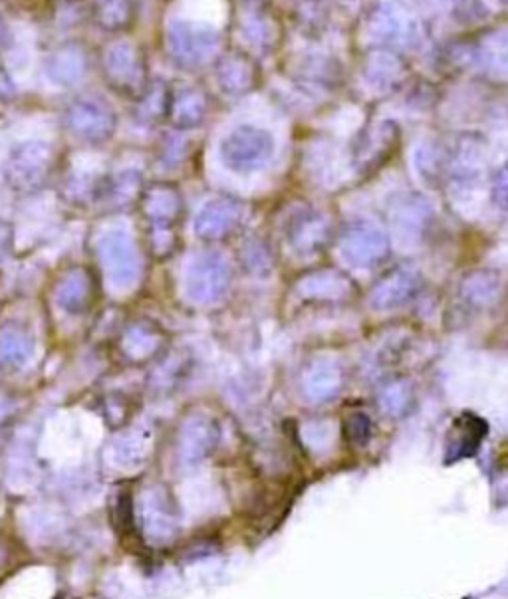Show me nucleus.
<instances>
[{
	"label": "nucleus",
	"instance_id": "obj_1",
	"mask_svg": "<svg viewBox=\"0 0 508 599\" xmlns=\"http://www.w3.org/2000/svg\"><path fill=\"white\" fill-rule=\"evenodd\" d=\"M274 147V137L268 129L245 123L225 135L219 145V157L229 171L249 175L272 161Z\"/></svg>",
	"mask_w": 508,
	"mask_h": 599
},
{
	"label": "nucleus",
	"instance_id": "obj_2",
	"mask_svg": "<svg viewBox=\"0 0 508 599\" xmlns=\"http://www.w3.org/2000/svg\"><path fill=\"white\" fill-rule=\"evenodd\" d=\"M165 46L175 64L193 70L209 64L217 56L221 34L205 22L173 20L165 32Z\"/></svg>",
	"mask_w": 508,
	"mask_h": 599
},
{
	"label": "nucleus",
	"instance_id": "obj_3",
	"mask_svg": "<svg viewBox=\"0 0 508 599\" xmlns=\"http://www.w3.org/2000/svg\"><path fill=\"white\" fill-rule=\"evenodd\" d=\"M98 258L106 282L116 292H127L141 278V256L137 244L126 229H110L98 239Z\"/></svg>",
	"mask_w": 508,
	"mask_h": 599
},
{
	"label": "nucleus",
	"instance_id": "obj_4",
	"mask_svg": "<svg viewBox=\"0 0 508 599\" xmlns=\"http://www.w3.org/2000/svg\"><path fill=\"white\" fill-rule=\"evenodd\" d=\"M231 286V264L221 252L195 254L185 268V296L199 306L221 302Z\"/></svg>",
	"mask_w": 508,
	"mask_h": 599
},
{
	"label": "nucleus",
	"instance_id": "obj_5",
	"mask_svg": "<svg viewBox=\"0 0 508 599\" xmlns=\"http://www.w3.org/2000/svg\"><path fill=\"white\" fill-rule=\"evenodd\" d=\"M370 36L389 46H413L421 38V22L403 0H381L368 20Z\"/></svg>",
	"mask_w": 508,
	"mask_h": 599
},
{
	"label": "nucleus",
	"instance_id": "obj_6",
	"mask_svg": "<svg viewBox=\"0 0 508 599\" xmlns=\"http://www.w3.org/2000/svg\"><path fill=\"white\" fill-rule=\"evenodd\" d=\"M108 84L122 96L141 98L147 88V68L141 50L131 42L110 44L102 58Z\"/></svg>",
	"mask_w": 508,
	"mask_h": 599
},
{
	"label": "nucleus",
	"instance_id": "obj_7",
	"mask_svg": "<svg viewBox=\"0 0 508 599\" xmlns=\"http://www.w3.org/2000/svg\"><path fill=\"white\" fill-rule=\"evenodd\" d=\"M389 250L391 240L374 221H352L340 237L342 258L360 270H370L381 264L389 256Z\"/></svg>",
	"mask_w": 508,
	"mask_h": 599
},
{
	"label": "nucleus",
	"instance_id": "obj_8",
	"mask_svg": "<svg viewBox=\"0 0 508 599\" xmlns=\"http://www.w3.org/2000/svg\"><path fill=\"white\" fill-rule=\"evenodd\" d=\"M52 147L44 141H24L16 145L4 167L6 183L20 193H30L38 189L50 171Z\"/></svg>",
	"mask_w": 508,
	"mask_h": 599
},
{
	"label": "nucleus",
	"instance_id": "obj_9",
	"mask_svg": "<svg viewBox=\"0 0 508 599\" xmlns=\"http://www.w3.org/2000/svg\"><path fill=\"white\" fill-rule=\"evenodd\" d=\"M66 125L76 139L86 143H106L116 131L114 112L100 100H76L66 112Z\"/></svg>",
	"mask_w": 508,
	"mask_h": 599
},
{
	"label": "nucleus",
	"instance_id": "obj_10",
	"mask_svg": "<svg viewBox=\"0 0 508 599\" xmlns=\"http://www.w3.org/2000/svg\"><path fill=\"white\" fill-rule=\"evenodd\" d=\"M389 219L401 240L417 242L433 221V207L421 193H401L389 205Z\"/></svg>",
	"mask_w": 508,
	"mask_h": 599
},
{
	"label": "nucleus",
	"instance_id": "obj_11",
	"mask_svg": "<svg viewBox=\"0 0 508 599\" xmlns=\"http://www.w3.org/2000/svg\"><path fill=\"white\" fill-rule=\"evenodd\" d=\"M145 213L151 221L153 227V244L157 254H163L165 250H169L171 242H173V221L177 219L179 211H181V199L179 193L173 187L167 185H157L151 187L145 193V201H143Z\"/></svg>",
	"mask_w": 508,
	"mask_h": 599
},
{
	"label": "nucleus",
	"instance_id": "obj_12",
	"mask_svg": "<svg viewBox=\"0 0 508 599\" xmlns=\"http://www.w3.org/2000/svg\"><path fill=\"white\" fill-rule=\"evenodd\" d=\"M219 425L209 415H193L189 417L179 433V461L185 467H197L219 445Z\"/></svg>",
	"mask_w": 508,
	"mask_h": 599
},
{
	"label": "nucleus",
	"instance_id": "obj_13",
	"mask_svg": "<svg viewBox=\"0 0 508 599\" xmlns=\"http://www.w3.org/2000/svg\"><path fill=\"white\" fill-rule=\"evenodd\" d=\"M423 288V278L413 268H395L389 274H385L380 282L374 286L370 294V304L378 312H389L397 310L411 300L417 298V294Z\"/></svg>",
	"mask_w": 508,
	"mask_h": 599
},
{
	"label": "nucleus",
	"instance_id": "obj_14",
	"mask_svg": "<svg viewBox=\"0 0 508 599\" xmlns=\"http://www.w3.org/2000/svg\"><path fill=\"white\" fill-rule=\"evenodd\" d=\"M243 205L229 197L207 201L195 217V235L203 240H219L233 233L243 219Z\"/></svg>",
	"mask_w": 508,
	"mask_h": 599
},
{
	"label": "nucleus",
	"instance_id": "obj_15",
	"mask_svg": "<svg viewBox=\"0 0 508 599\" xmlns=\"http://www.w3.org/2000/svg\"><path fill=\"white\" fill-rule=\"evenodd\" d=\"M328 239V219L312 209H298L286 225V242L300 256L314 254Z\"/></svg>",
	"mask_w": 508,
	"mask_h": 599
},
{
	"label": "nucleus",
	"instance_id": "obj_16",
	"mask_svg": "<svg viewBox=\"0 0 508 599\" xmlns=\"http://www.w3.org/2000/svg\"><path fill=\"white\" fill-rule=\"evenodd\" d=\"M141 528L155 542L171 540L177 528L175 506L163 488H153L141 502Z\"/></svg>",
	"mask_w": 508,
	"mask_h": 599
},
{
	"label": "nucleus",
	"instance_id": "obj_17",
	"mask_svg": "<svg viewBox=\"0 0 508 599\" xmlns=\"http://www.w3.org/2000/svg\"><path fill=\"white\" fill-rule=\"evenodd\" d=\"M44 70L52 84L72 88L84 80L88 72V56L78 44H64L48 54Z\"/></svg>",
	"mask_w": 508,
	"mask_h": 599
},
{
	"label": "nucleus",
	"instance_id": "obj_18",
	"mask_svg": "<svg viewBox=\"0 0 508 599\" xmlns=\"http://www.w3.org/2000/svg\"><path fill=\"white\" fill-rule=\"evenodd\" d=\"M485 169V151L483 143L475 135H465L461 137L453 151L449 153V173L451 181L463 187H471L473 183L479 181L481 173Z\"/></svg>",
	"mask_w": 508,
	"mask_h": 599
},
{
	"label": "nucleus",
	"instance_id": "obj_19",
	"mask_svg": "<svg viewBox=\"0 0 508 599\" xmlns=\"http://www.w3.org/2000/svg\"><path fill=\"white\" fill-rule=\"evenodd\" d=\"M258 72L253 60L243 52H229L217 64V82L229 96H243L256 86Z\"/></svg>",
	"mask_w": 508,
	"mask_h": 599
},
{
	"label": "nucleus",
	"instance_id": "obj_20",
	"mask_svg": "<svg viewBox=\"0 0 508 599\" xmlns=\"http://www.w3.org/2000/svg\"><path fill=\"white\" fill-rule=\"evenodd\" d=\"M344 383L342 371L336 363L330 361H316L308 367L302 379L304 395L314 403H326L336 399Z\"/></svg>",
	"mask_w": 508,
	"mask_h": 599
},
{
	"label": "nucleus",
	"instance_id": "obj_21",
	"mask_svg": "<svg viewBox=\"0 0 508 599\" xmlns=\"http://www.w3.org/2000/svg\"><path fill=\"white\" fill-rule=\"evenodd\" d=\"M487 433H489L487 421H483L481 417H477L473 413L461 415L455 421L453 431H451L453 439L449 441L447 459L459 461V459L473 457L477 453V449L481 447V441L487 437Z\"/></svg>",
	"mask_w": 508,
	"mask_h": 599
},
{
	"label": "nucleus",
	"instance_id": "obj_22",
	"mask_svg": "<svg viewBox=\"0 0 508 599\" xmlns=\"http://www.w3.org/2000/svg\"><path fill=\"white\" fill-rule=\"evenodd\" d=\"M352 290L350 280L338 270H320L304 276L296 292L306 300H340Z\"/></svg>",
	"mask_w": 508,
	"mask_h": 599
},
{
	"label": "nucleus",
	"instance_id": "obj_23",
	"mask_svg": "<svg viewBox=\"0 0 508 599\" xmlns=\"http://www.w3.org/2000/svg\"><path fill=\"white\" fill-rule=\"evenodd\" d=\"M397 141V129L393 123H378L370 131H366L356 147V163L360 169H372L378 161L385 159L391 153V147Z\"/></svg>",
	"mask_w": 508,
	"mask_h": 599
},
{
	"label": "nucleus",
	"instance_id": "obj_24",
	"mask_svg": "<svg viewBox=\"0 0 508 599\" xmlns=\"http://www.w3.org/2000/svg\"><path fill=\"white\" fill-rule=\"evenodd\" d=\"M34 356V338L16 326L0 332V371H20Z\"/></svg>",
	"mask_w": 508,
	"mask_h": 599
},
{
	"label": "nucleus",
	"instance_id": "obj_25",
	"mask_svg": "<svg viewBox=\"0 0 508 599\" xmlns=\"http://www.w3.org/2000/svg\"><path fill=\"white\" fill-rule=\"evenodd\" d=\"M475 60L489 76L508 80V30L487 34L475 50Z\"/></svg>",
	"mask_w": 508,
	"mask_h": 599
},
{
	"label": "nucleus",
	"instance_id": "obj_26",
	"mask_svg": "<svg viewBox=\"0 0 508 599\" xmlns=\"http://www.w3.org/2000/svg\"><path fill=\"white\" fill-rule=\"evenodd\" d=\"M90 278L84 270H70L54 292L56 306L66 314H80L90 302Z\"/></svg>",
	"mask_w": 508,
	"mask_h": 599
},
{
	"label": "nucleus",
	"instance_id": "obj_27",
	"mask_svg": "<svg viewBox=\"0 0 508 599\" xmlns=\"http://www.w3.org/2000/svg\"><path fill=\"white\" fill-rule=\"evenodd\" d=\"M169 114L177 127H199L207 118V100L195 88H183L169 98Z\"/></svg>",
	"mask_w": 508,
	"mask_h": 599
},
{
	"label": "nucleus",
	"instance_id": "obj_28",
	"mask_svg": "<svg viewBox=\"0 0 508 599\" xmlns=\"http://www.w3.org/2000/svg\"><path fill=\"white\" fill-rule=\"evenodd\" d=\"M243 34L260 50H272L280 40V28L276 20L258 4L249 6L243 14Z\"/></svg>",
	"mask_w": 508,
	"mask_h": 599
},
{
	"label": "nucleus",
	"instance_id": "obj_29",
	"mask_svg": "<svg viewBox=\"0 0 508 599\" xmlns=\"http://www.w3.org/2000/svg\"><path fill=\"white\" fill-rule=\"evenodd\" d=\"M501 294V276L491 270L469 274L461 284V296L469 306L487 308L497 302Z\"/></svg>",
	"mask_w": 508,
	"mask_h": 599
},
{
	"label": "nucleus",
	"instance_id": "obj_30",
	"mask_svg": "<svg viewBox=\"0 0 508 599\" xmlns=\"http://www.w3.org/2000/svg\"><path fill=\"white\" fill-rule=\"evenodd\" d=\"M92 14L106 32H122L135 18V0H94Z\"/></svg>",
	"mask_w": 508,
	"mask_h": 599
},
{
	"label": "nucleus",
	"instance_id": "obj_31",
	"mask_svg": "<svg viewBox=\"0 0 508 599\" xmlns=\"http://www.w3.org/2000/svg\"><path fill=\"white\" fill-rule=\"evenodd\" d=\"M415 167L427 183H441L449 173V153L435 143H423L415 151Z\"/></svg>",
	"mask_w": 508,
	"mask_h": 599
},
{
	"label": "nucleus",
	"instance_id": "obj_32",
	"mask_svg": "<svg viewBox=\"0 0 508 599\" xmlns=\"http://www.w3.org/2000/svg\"><path fill=\"white\" fill-rule=\"evenodd\" d=\"M401 76H403V68H401L399 60L389 56V54L374 56L368 62L366 72H364V78H366L368 86L372 90H378V92L391 90L395 84H399Z\"/></svg>",
	"mask_w": 508,
	"mask_h": 599
},
{
	"label": "nucleus",
	"instance_id": "obj_33",
	"mask_svg": "<svg viewBox=\"0 0 508 599\" xmlns=\"http://www.w3.org/2000/svg\"><path fill=\"white\" fill-rule=\"evenodd\" d=\"M114 463L124 469L139 467L149 453V439L143 433L131 431L116 439L114 443Z\"/></svg>",
	"mask_w": 508,
	"mask_h": 599
},
{
	"label": "nucleus",
	"instance_id": "obj_34",
	"mask_svg": "<svg viewBox=\"0 0 508 599\" xmlns=\"http://www.w3.org/2000/svg\"><path fill=\"white\" fill-rule=\"evenodd\" d=\"M298 76L306 84L312 86H326L336 80V68L334 62H330L326 56H304L298 60Z\"/></svg>",
	"mask_w": 508,
	"mask_h": 599
},
{
	"label": "nucleus",
	"instance_id": "obj_35",
	"mask_svg": "<svg viewBox=\"0 0 508 599\" xmlns=\"http://www.w3.org/2000/svg\"><path fill=\"white\" fill-rule=\"evenodd\" d=\"M157 344L159 336L145 326L131 328L124 338V350L131 360H143L151 356L157 350Z\"/></svg>",
	"mask_w": 508,
	"mask_h": 599
},
{
	"label": "nucleus",
	"instance_id": "obj_36",
	"mask_svg": "<svg viewBox=\"0 0 508 599\" xmlns=\"http://www.w3.org/2000/svg\"><path fill=\"white\" fill-rule=\"evenodd\" d=\"M439 2L445 8V12L461 24L481 22L489 14L485 0H439Z\"/></svg>",
	"mask_w": 508,
	"mask_h": 599
},
{
	"label": "nucleus",
	"instance_id": "obj_37",
	"mask_svg": "<svg viewBox=\"0 0 508 599\" xmlns=\"http://www.w3.org/2000/svg\"><path fill=\"white\" fill-rule=\"evenodd\" d=\"M381 407L385 413L403 415L413 403V391L405 381H393L383 387L380 395Z\"/></svg>",
	"mask_w": 508,
	"mask_h": 599
},
{
	"label": "nucleus",
	"instance_id": "obj_38",
	"mask_svg": "<svg viewBox=\"0 0 508 599\" xmlns=\"http://www.w3.org/2000/svg\"><path fill=\"white\" fill-rule=\"evenodd\" d=\"M139 183H141V179H139L137 171H122L104 187V193L116 205H126L137 195Z\"/></svg>",
	"mask_w": 508,
	"mask_h": 599
},
{
	"label": "nucleus",
	"instance_id": "obj_39",
	"mask_svg": "<svg viewBox=\"0 0 508 599\" xmlns=\"http://www.w3.org/2000/svg\"><path fill=\"white\" fill-rule=\"evenodd\" d=\"M342 431H344L346 441H348L352 447H366V445L370 443V439H372L374 425H372V419H370L366 413L354 411V413H350V415L344 419Z\"/></svg>",
	"mask_w": 508,
	"mask_h": 599
},
{
	"label": "nucleus",
	"instance_id": "obj_40",
	"mask_svg": "<svg viewBox=\"0 0 508 599\" xmlns=\"http://www.w3.org/2000/svg\"><path fill=\"white\" fill-rule=\"evenodd\" d=\"M139 100H141L139 114L143 120H155L163 112H169V96L161 84H153L151 88H145Z\"/></svg>",
	"mask_w": 508,
	"mask_h": 599
},
{
	"label": "nucleus",
	"instance_id": "obj_41",
	"mask_svg": "<svg viewBox=\"0 0 508 599\" xmlns=\"http://www.w3.org/2000/svg\"><path fill=\"white\" fill-rule=\"evenodd\" d=\"M491 201L499 213L508 215V165L501 167L493 177Z\"/></svg>",
	"mask_w": 508,
	"mask_h": 599
},
{
	"label": "nucleus",
	"instance_id": "obj_42",
	"mask_svg": "<svg viewBox=\"0 0 508 599\" xmlns=\"http://www.w3.org/2000/svg\"><path fill=\"white\" fill-rule=\"evenodd\" d=\"M243 256H245V264L249 266L251 272H256V274L268 272V268H270V256H268V252L262 248L260 242H249V244L245 246Z\"/></svg>",
	"mask_w": 508,
	"mask_h": 599
},
{
	"label": "nucleus",
	"instance_id": "obj_43",
	"mask_svg": "<svg viewBox=\"0 0 508 599\" xmlns=\"http://www.w3.org/2000/svg\"><path fill=\"white\" fill-rule=\"evenodd\" d=\"M12 246V225L4 219H0V262L6 258Z\"/></svg>",
	"mask_w": 508,
	"mask_h": 599
},
{
	"label": "nucleus",
	"instance_id": "obj_44",
	"mask_svg": "<svg viewBox=\"0 0 508 599\" xmlns=\"http://www.w3.org/2000/svg\"><path fill=\"white\" fill-rule=\"evenodd\" d=\"M2 34H4V30H2V22H0V42H2Z\"/></svg>",
	"mask_w": 508,
	"mask_h": 599
},
{
	"label": "nucleus",
	"instance_id": "obj_45",
	"mask_svg": "<svg viewBox=\"0 0 508 599\" xmlns=\"http://www.w3.org/2000/svg\"><path fill=\"white\" fill-rule=\"evenodd\" d=\"M505 2H508V0H505Z\"/></svg>",
	"mask_w": 508,
	"mask_h": 599
}]
</instances>
